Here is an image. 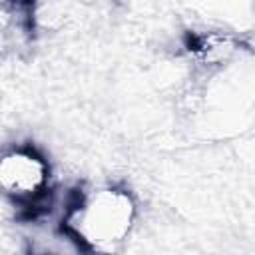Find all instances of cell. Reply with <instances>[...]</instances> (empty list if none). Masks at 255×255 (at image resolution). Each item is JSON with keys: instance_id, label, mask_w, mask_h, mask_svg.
I'll return each instance as SVG.
<instances>
[{"instance_id": "6da1fadb", "label": "cell", "mask_w": 255, "mask_h": 255, "mask_svg": "<svg viewBox=\"0 0 255 255\" xmlns=\"http://www.w3.org/2000/svg\"><path fill=\"white\" fill-rule=\"evenodd\" d=\"M133 201L120 189H98L78 199L68 213V229L92 253L112 255L128 237Z\"/></svg>"}, {"instance_id": "7a4b0ae2", "label": "cell", "mask_w": 255, "mask_h": 255, "mask_svg": "<svg viewBox=\"0 0 255 255\" xmlns=\"http://www.w3.org/2000/svg\"><path fill=\"white\" fill-rule=\"evenodd\" d=\"M48 181L46 161L30 149H14L0 157V189L16 201L36 199Z\"/></svg>"}]
</instances>
